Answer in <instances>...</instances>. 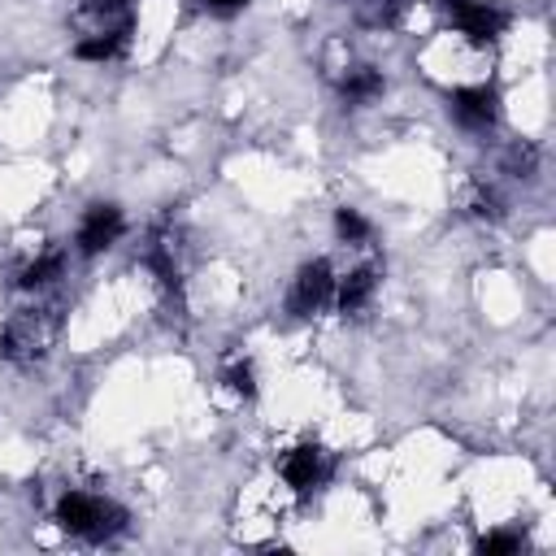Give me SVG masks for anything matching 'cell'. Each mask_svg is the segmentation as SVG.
I'll use <instances>...</instances> for the list:
<instances>
[{
  "instance_id": "6da1fadb",
  "label": "cell",
  "mask_w": 556,
  "mask_h": 556,
  "mask_svg": "<svg viewBox=\"0 0 556 556\" xmlns=\"http://www.w3.org/2000/svg\"><path fill=\"white\" fill-rule=\"evenodd\" d=\"M61 326H65V313L61 304L52 300H30L22 308L9 313V321L0 326V356L17 369H35L39 361L52 356L56 339H61Z\"/></svg>"
},
{
  "instance_id": "7a4b0ae2",
  "label": "cell",
  "mask_w": 556,
  "mask_h": 556,
  "mask_svg": "<svg viewBox=\"0 0 556 556\" xmlns=\"http://www.w3.org/2000/svg\"><path fill=\"white\" fill-rule=\"evenodd\" d=\"M52 521L70 534V539H83V543H109L117 539L126 526H130V513L100 495V491H61L56 508H52Z\"/></svg>"
},
{
  "instance_id": "3957f363",
  "label": "cell",
  "mask_w": 556,
  "mask_h": 556,
  "mask_svg": "<svg viewBox=\"0 0 556 556\" xmlns=\"http://www.w3.org/2000/svg\"><path fill=\"white\" fill-rule=\"evenodd\" d=\"M439 13L452 22L456 35H465L478 48L495 43L508 30V13L495 0H439Z\"/></svg>"
},
{
  "instance_id": "277c9868",
  "label": "cell",
  "mask_w": 556,
  "mask_h": 556,
  "mask_svg": "<svg viewBox=\"0 0 556 556\" xmlns=\"http://www.w3.org/2000/svg\"><path fill=\"white\" fill-rule=\"evenodd\" d=\"M278 473H282V482H287L300 500H308V495H317V491L330 482V473H334V456H330L321 443H295V447L282 452Z\"/></svg>"
},
{
  "instance_id": "5b68a950",
  "label": "cell",
  "mask_w": 556,
  "mask_h": 556,
  "mask_svg": "<svg viewBox=\"0 0 556 556\" xmlns=\"http://www.w3.org/2000/svg\"><path fill=\"white\" fill-rule=\"evenodd\" d=\"M334 265L326 256H313L295 269L291 278V291H287V313L291 317H317L330 300H334Z\"/></svg>"
},
{
  "instance_id": "8992f818",
  "label": "cell",
  "mask_w": 556,
  "mask_h": 556,
  "mask_svg": "<svg viewBox=\"0 0 556 556\" xmlns=\"http://www.w3.org/2000/svg\"><path fill=\"white\" fill-rule=\"evenodd\" d=\"M447 113L460 130L469 135H491L500 126V91L491 83H473V87H456L447 96Z\"/></svg>"
},
{
  "instance_id": "52a82bcc",
  "label": "cell",
  "mask_w": 556,
  "mask_h": 556,
  "mask_svg": "<svg viewBox=\"0 0 556 556\" xmlns=\"http://www.w3.org/2000/svg\"><path fill=\"white\" fill-rule=\"evenodd\" d=\"M122 235H126V213H122L117 204H109V200H96V204H87L83 217H78L74 248H78V256H100V252H109Z\"/></svg>"
},
{
  "instance_id": "ba28073f",
  "label": "cell",
  "mask_w": 556,
  "mask_h": 556,
  "mask_svg": "<svg viewBox=\"0 0 556 556\" xmlns=\"http://www.w3.org/2000/svg\"><path fill=\"white\" fill-rule=\"evenodd\" d=\"M378 282H382V265L378 261H361V265H352L343 278H334V308L343 313V317H356V313H365L369 308V300L378 295Z\"/></svg>"
},
{
  "instance_id": "9c48e42d",
  "label": "cell",
  "mask_w": 556,
  "mask_h": 556,
  "mask_svg": "<svg viewBox=\"0 0 556 556\" xmlns=\"http://www.w3.org/2000/svg\"><path fill=\"white\" fill-rule=\"evenodd\" d=\"M65 265H70L65 248H43V252H39V256H30L26 265H17L13 287H17V291H26V295H43V291H52V287L65 278Z\"/></svg>"
},
{
  "instance_id": "30bf717a",
  "label": "cell",
  "mask_w": 556,
  "mask_h": 556,
  "mask_svg": "<svg viewBox=\"0 0 556 556\" xmlns=\"http://www.w3.org/2000/svg\"><path fill=\"white\" fill-rule=\"evenodd\" d=\"M456 208H460L469 222H500L504 208H508V200L500 195L495 182H486V178H469V182L456 191Z\"/></svg>"
},
{
  "instance_id": "8fae6325",
  "label": "cell",
  "mask_w": 556,
  "mask_h": 556,
  "mask_svg": "<svg viewBox=\"0 0 556 556\" xmlns=\"http://www.w3.org/2000/svg\"><path fill=\"white\" fill-rule=\"evenodd\" d=\"M74 22L83 26V35H96V30L135 26V13L130 0H74Z\"/></svg>"
},
{
  "instance_id": "7c38bea8",
  "label": "cell",
  "mask_w": 556,
  "mask_h": 556,
  "mask_svg": "<svg viewBox=\"0 0 556 556\" xmlns=\"http://www.w3.org/2000/svg\"><path fill=\"white\" fill-rule=\"evenodd\" d=\"M334 87H339V100H343L348 109H365V104H374V100L387 91V78H382V70H374V65H348Z\"/></svg>"
},
{
  "instance_id": "4fadbf2b",
  "label": "cell",
  "mask_w": 556,
  "mask_h": 556,
  "mask_svg": "<svg viewBox=\"0 0 556 556\" xmlns=\"http://www.w3.org/2000/svg\"><path fill=\"white\" fill-rule=\"evenodd\" d=\"M135 26H117V30H96V35H78L74 39V56L78 61H91V65H104V61H117L130 43Z\"/></svg>"
},
{
  "instance_id": "5bb4252c",
  "label": "cell",
  "mask_w": 556,
  "mask_h": 556,
  "mask_svg": "<svg viewBox=\"0 0 556 556\" xmlns=\"http://www.w3.org/2000/svg\"><path fill=\"white\" fill-rule=\"evenodd\" d=\"M408 13V0H356V26L365 30H395Z\"/></svg>"
},
{
  "instance_id": "9a60e30c",
  "label": "cell",
  "mask_w": 556,
  "mask_h": 556,
  "mask_svg": "<svg viewBox=\"0 0 556 556\" xmlns=\"http://www.w3.org/2000/svg\"><path fill=\"white\" fill-rule=\"evenodd\" d=\"M334 235H339V243H352V248H365L369 239H374V226H369V217H361V208H334Z\"/></svg>"
},
{
  "instance_id": "2e32d148",
  "label": "cell",
  "mask_w": 556,
  "mask_h": 556,
  "mask_svg": "<svg viewBox=\"0 0 556 556\" xmlns=\"http://www.w3.org/2000/svg\"><path fill=\"white\" fill-rule=\"evenodd\" d=\"M504 174L508 178H521V182H530L534 174H539V148L530 143V139H521V143H513V148H504Z\"/></svg>"
},
{
  "instance_id": "e0dca14e",
  "label": "cell",
  "mask_w": 556,
  "mask_h": 556,
  "mask_svg": "<svg viewBox=\"0 0 556 556\" xmlns=\"http://www.w3.org/2000/svg\"><path fill=\"white\" fill-rule=\"evenodd\" d=\"M222 382L230 387V395H239V400H256V369H252L248 356L230 361V365L222 369Z\"/></svg>"
},
{
  "instance_id": "ac0fdd59",
  "label": "cell",
  "mask_w": 556,
  "mask_h": 556,
  "mask_svg": "<svg viewBox=\"0 0 556 556\" xmlns=\"http://www.w3.org/2000/svg\"><path fill=\"white\" fill-rule=\"evenodd\" d=\"M478 552L482 556H513V552H521V534L517 530H491L478 539Z\"/></svg>"
},
{
  "instance_id": "d6986e66",
  "label": "cell",
  "mask_w": 556,
  "mask_h": 556,
  "mask_svg": "<svg viewBox=\"0 0 556 556\" xmlns=\"http://www.w3.org/2000/svg\"><path fill=\"white\" fill-rule=\"evenodd\" d=\"M200 4V13H208V17H235V13H243L252 0H195Z\"/></svg>"
}]
</instances>
